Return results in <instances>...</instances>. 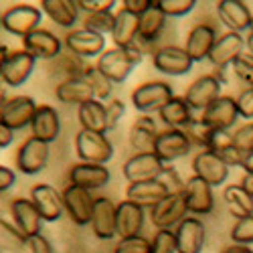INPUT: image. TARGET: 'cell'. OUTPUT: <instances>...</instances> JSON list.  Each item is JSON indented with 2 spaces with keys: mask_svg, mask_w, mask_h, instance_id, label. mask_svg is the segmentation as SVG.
<instances>
[{
  "mask_svg": "<svg viewBox=\"0 0 253 253\" xmlns=\"http://www.w3.org/2000/svg\"><path fill=\"white\" fill-rule=\"evenodd\" d=\"M152 63L160 73H166V75H186L195 65V61L186 53V49L176 45H166L158 49L152 55Z\"/></svg>",
  "mask_w": 253,
  "mask_h": 253,
  "instance_id": "cell-12",
  "label": "cell"
},
{
  "mask_svg": "<svg viewBox=\"0 0 253 253\" xmlns=\"http://www.w3.org/2000/svg\"><path fill=\"white\" fill-rule=\"evenodd\" d=\"M41 10H43L55 25L63 29H71L77 18H79V4L75 0H43L41 2Z\"/></svg>",
  "mask_w": 253,
  "mask_h": 253,
  "instance_id": "cell-32",
  "label": "cell"
},
{
  "mask_svg": "<svg viewBox=\"0 0 253 253\" xmlns=\"http://www.w3.org/2000/svg\"><path fill=\"white\" fill-rule=\"evenodd\" d=\"M221 253H253V249H251L249 245H239V243H233V245L225 247Z\"/></svg>",
  "mask_w": 253,
  "mask_h": 253,
  "instance_id": "cell-57",
  "label": "cell"
},
{
  "mask_svg": "<svg viewBox=\"0 0 253 253\" xmlns=\"http://www.w3.org/2000/svg\"><path fill=\"white\" fill-rule=\"evenodd\" d=\"M237 110L239 116L245 120H253V87H247L237 97Z\"/></svg>",
  "mask_w": 253,
  "mask_h": 253,
  "instance_id": "cell-49",
  "label": "cell"
},
{
  "mask_svg": "<svg viewBox=\"0 0 253 253\" xmlns=\"http://www.w3.org/2000/svg\"><path fill=\"white\" fill-rule=\"evenodd\" d=\"M144 51L138 45L132 47H114L97 57V69L112 83H124L130 77L136 65H140Z\"/></svg>",
  "mask_w": 253,
  "mask_h": 253,
  "instance_id": "cell-1",
  "label": "cell"
},
{
  "mask_svg": "<svg viewBox=\"0 0 253 253\" xmlns=\"http://www.w3.org/2000/svg\"><path fill=\"white\" fill-rule=\"evenodd\" d=\"M12 138H14V130H10L8 126L0 124V148H8V146L12 144Z\"/></svg>",
  "mask_w": 253,
  "mask_h": 253,
  "instance_id": "cell-56",
  "label": "cell"
},
{
  "mask_svg": "<svg viewBox=\"0 0 253 253\" xmlns=\"http://www.w3.org/2000/svg\"><path fill=\"white\" fill-rule=\"evenodd\" d=\"M217 156H221V160H223L229 168H233V166H243V162H245V156L235 148V144H233V146H229L227 150H223V152L217 154Z\"/></svg>",
  "mask_w": 253,
  "mask_h": 253,
  "instance_id": "cell-52",
  "label": "cell"
},
{
  "mask_svg": "<svg viewBox=\"0 0 253 253\" xmlns=\"http://www.w3.org/2000/svg\"><path fill=\"white\" fill-rule=\"evenodd\" d=\"M79 8L89 12H112L116 6V0H79Z\"/></svg>",
  "mask_w": 253,
  "mask_h": 253,
  "instance_id": "cell-50",
  "label": "cell"
},
{
  "mask_svg": "<svg viewBox=\"0 0 253 253\" xmlns=\"http://www.w3.org/2000/svg\"><path fill=\"white\" fill-rule=\"evenodd\" d=\"M166 27V14L158 8V4H154L150 10H146L140 16V37L138 41L146 45H152L154 41L162 35Z\"/></svg>",
  "mask_w": 253,
  "mask_h": 253,
  "instance_id": "cell-37",
  "label": "cell"
},
{
  "mask_svg": "<svg viewBox=\"0 0 253 253\" xmlns=\"http://www.w3.org/2000/svg\"><path fill=\"white\" fill-rule=\"evenodd\" d=\"M239 118L237 99L231 95H221L217 101H213L209 108L201 114V122H205L213 130H229L233 128Z\"/></svg>",
  "mask_w": 253,
  "mask_h": 253,
  "instance_id": "cell-13",
  "label": "cell"
},
{
  "mask_svg": "<svg viewBox=\"0 0 253 253\" xmlns=\"http://www.w3.org/2000/svg\"><path fill=\"white\" fill-rule=\"evenodd\" d=\"M91 229L97 239H114L118 235V207L108 197H97L93 205Z\"/></svg>",
  "mask_w": 253,
  "mask_h": 253,
  "instance_id": "cell-14",
  "label": "cell"
},
{
  "mask_svg": "<svg viewBox=\"0 0 253 253\" xmlns=\"http://www.w3.org/2000/svg\"><path fill=\"white\" fill-rule=\"evenodd\" d=\"M14 180H16V176H14V172L10 170V168L0 166V191H2V193L10 191L12 184H14Z\"/></svg>",
  "mask_w": 253,
  "mask_h": 253,
  "instance_id": "cell-55",
  "label": "cell"
},
{
  "mask_svg": "<svg viewBox=\"0 0 253 253\" xmlns=\"http://www.w3.org/2000/svg\"><path fill=\"white\" fill-rule=\"evenodd\" d=\"M176 251L178 253H201L207 237V229L201 219L186 217L180 225H176Z\"/></svg>",
  "mask_w": 253,
  "mask_h": 253,
  "instance_id": "cell-20",
  "label": "cell"
},
{
  "mask_svg": "<svg viewBox=\"0 0 253 253\" xmlns=\"http://www.w3.org/2000/svg\"><path fill=\"white\" fill-rule=\"evenodd\" d=\"M156 4L166 16H184L197 6V0H156Z\"/></svg>",
  "mask_w": 253,
  "mask_h": 253,
  "instance_id": "cell-42",
  "label": "cell"
},
{
  "mask_svg": "<svg viewBox=\"0 0 253 253\" xmlns=\"http://www.w3.org/2000/svg\"><path fill=\"white\" fill-rule=\"evenodd\" d=\"M193 144L188 140L184 130H174L168 128L164 132L158 134L156 142H154V154L162 160V162H172L178 158H184L188 152H191Z\"/></svg>",
  "mask_w": 253,
  "mask_h": 253,
  "instance_id": "cell-11",
  "label": "cell"
},
{
  "mask_svg": "<svg viewBox=\"0 0 253 253\" xmlns=\"http://www.w3.org/2000/svg\"><path fill=\"white\" fill-rule=\"evenodd\" d=\"M124 176L130 184L160 180L166 172V162H162L154 152H138L124 164Z\"/></svg>",
  "mask_w": 253,
  "mask_h": 253,
  "instance_id": "cell-4",
  "label": "cell"
},
{
  "mask_svg": "<svg viewBox=\"0 0 253 253\" xmlns=\"http://www.w3.org/2000/svg\"><path fill=\"white\" fill-rule=\"evenodd\" d=\"M172 97H174V91L166 81H148L132 91V103L142 114L160 112Z\"/></svg>",
  "mask_w": 253,
  "mask_h": 253,
  "instance_id": "cell-5",
  "label": "cell"
},
{
  "mask_svg": "<svg viewBox=\"0 0 253 253\" xmlns=\"http://www.w3.org/2000/svg\"><path fill=\"white\" fill-rule=\"evenodd\" d=\"M61 47V39L45 29H39L23 39V49L35 59H55L59 57Z\"/></svg>",
  "mask_w": 253,
  "mask_h": 253,
  "instance_id": "cell-26",
  "label": "cell"
},
{
  "mask_svg": "<svg viewBox=\"0 0 253 253\" xmlns=\"http://www.w3.org/2000/svg\"><path fill=\"white\" fill-rule=\"evenodd\" d=\"M140 37V16L122 8L116 14V25L112 31V39L116 47H132Z\"/></svg>",
  "mask_w": 253,
  "mask_h": 253,
  "instance_id": "cell-31",
  "label": "cell"
},
{
  "mask_svg": "<svg viewBox=\"0 0 253 253\" xmlns=\"http://www.w3.org/2000/svg\"><path fill=\"white\" fill-rule=\"evenodd\" d=\"M31 201L35 203L37 211L47 223H55L61 219L63 211H65V203H63V195L55 191V186L51 184H35L31 188Z\"/></svg>",
  "mask_w": 253,
  "mask_h": 253,
  "instance_id": "cell-15",
  "label": "cell"
},
{
  "mask_svg": "<svg viewBox=\"0 0 253 253\" xmlns=\"http://www.w3.org/2000/svg\"><path fill=\"white\" fill-rule=\"evenodd\" d=\"M221 97V79L215 75H203L188 85L184 99L193 110L205 112L213 101Z\"/></svg>",
  "mask_w": 253,
  "mask_h": 253,
  "instance_id": "cell-17",
  "label": "cell"
},
{
  "mask_svg": "<svg viewBox=\"0 0 253 253\" xmlns=\"http://www.w3.org/2000/svg\"><path fill=\"white\" fill-rule=\"evenodd\" d=\"M116 25V16L112 12H89L83 18V29H89L97 35L112 33Z\"/></svg>",
  "mask_w": 253,
  "mask_h": 253,
  "instance_id": "cell-38",
  "label": "cell"
},
{
  "mask_svg": "<svg viewBox=\"0 0 253 253\" xmlns=\"http://www.w3.org/2000/svg\"><path fill=\"white\" fill-rule=\"evenodd\" d=\"M154 4H156V0H124L122 2V6L126 10H130V12L138 14V16H142L146 10H150Z\"/></svg>",
  "mask_w": 253,
  "mask_h": 253,
  "instance_id": "cell-53",
  "label": "cell"
},
{
  "mask_svg": "<svg viewBox=\"0 0 253 253\" xmlns=\"http://www.w3.org/2000/svg\"><path fill=\"white\" fill-rule=\"evenodd\" d=\"M170 195L168 186L162 180H148V182H136L126 188V197L128 201L138 203L140 207H154L158 205L162 199H166Z\"/></svg>",
  "mask_w": 253,
  "mask_h": 253,
  "instance_id": "cell-30",
  "label": "cell"
},
{
  "mask_svg": "<svg viewBox=\"0 0 253 253\" xmlns=\"http://www.w3.org/2000/svg\"><path fill=\"white\" fill-rule=\"evenodd\" d=\"M217 31L215 27L211 25H195L191 29V33L186 35V43H184V49L186 53L191 55V59L197 63V61H203V59H209L211 51H213L215 43H217Z\"/></svg>",
  "mask_w": 253,
  "mask_h": 253,
  "instance_id": "cell-25",
  "label": "cell"
},
{
  "mask_svg": "<svg viewBox=\"0 0 253 253\" xmlns=\"http://www.w3.org/2000/svg\"><path fill=\"white\" fill-rule=\"evenodd\" d=\"M0 233H2V249L18 251V249L27 247V237L20 233L16 227H12L10 223H6V221L0 223Z\"/></svg>",
  "mask_w": 253,
  "mask_h": 253,
  "instance_id": "cell-40",
  "label": "cell"
},
{
  "mask_svg": "<svg viewBox=\"0 0 253 253\" xmlns=\"http://www.w3.org/2000/svg\"><path fill=\"white\" fill-rule=\"evenodd\" d=\"M105 110H108V128L114 130L116 126H118V122L126 114V105H124L122 99H112L108 105H105Z\"/></svg>",
  "mask_w": 253,
  "mask_h": 253,
  "instance_id": "cell-51",
  "label": "cell"
},
{
  "mask_svg": "<svg viewBox=\"0 0 253 253\" xmlns=\"http://www.w3.org/2000/svg\"><path fill=\"white\" fill-rule=\"evenodd\" d=\"M49 146L51 144L41 142L35 136L27 138L23 142V146L18 148V152H16V166H18V170L23 174H29V176L43 172V168L49 162V154H51Z\"/></svg>",
  "mask_w": 253,
  "mask_h": 253,
  "instance_id": "cell-9",
  "label": "cell"
},
{
  "mask_svg": "<svg viewBox=\"0 0 253 253\" xmlns=\"http://www.w3.org/2000/svg\"><path fill=\"white\" fill-rule=\"evenodd\" d=\"M85 77L89 79V83L93 85V91H95V99H108L112 95V87H114V83L105 77L97 67H87L85 71Z\"/></svg>",
  "mask_w": 253,
  "mask_h": 253,
  "instance_id": "cell-39",
  "label": "cell"
},
{
  "mask_svg": "<svg viewBox=\"0 0 253 253\" xmlns=\"http://www.w3.org/2000/svg\"><path fill=\"white\" fill-rule=\"evenodd\" d=\"M39 110L33 97L29 95H16L10 99H2V108H0V124L8 126L10 130H23L33 124V118Z\"/></svg>",
  "mask_w": 253,
  "mask_h": 253,
  "instance_id": "cell-7",
  "label": "cell"
},
{
  "mask_svg": "<svg viewBox=\"0 0 253 253\" xmlns=\"http://www.w3.org/2000/svg\"><path fill=\"white\" fill-rule=\"evenodd\" d=\"M241 186L245 188V193H249L253 197V172H245L241 178Z\"/></svg>",
  "mask_w": 253,
  "mask_h": 253,
  "instance_id": "cell-58",
  "label": "cell"
},
{
  "mask_svg": "<svg viewBox=\"0 0 253 253\" xmlns=\"http://www.w3.org/2000/svg\"><path fill=\"white\" fill-rule=\"evenodd\" d=\"M75 150L81 162L89 164H103L114 158V146L105 138V134L91 132V130H79L75 138Z\"/></svg>",
  "mask_w": 253,
  "mask_h": 253,
  "instance_id": "cell-2",
  "label": "cell"
},
{
  "mask_svg": "<svg viewBox=\"0 0 253 253\" xmlns=\"http://www.w3.org/2000/svg\"><path fill=\"white\" fill-rule=\"evenodd\" d=\"M150 251H152V241H148L142 235L120 239L114 249V253H150Z\"/></svg>",
  "mask_w": 253,
  "mask_h": 253,
  "instance_id": "cell-41",
  "label": "cell"
},
{
  "mask_svg": "<svg viewBox=\"0 0 253 253\" xmlns=\"http://www.w3.org/2000/svg\"><path fill=\"white\" fill-rule=\"evenodd\" d=\"M31 132L37 140L47 142V144H51L59 138L61 120H59V114L53 105H39V110L33 118V124H31Z\"/></svg>",
  "mask_w": 253,
  "mask_h": 253,
  "instance_id": "cell-28",
  "label": "cell"
},
{
  "mask_svg": "<svg viewBox=\"0 0 253 253\" xmlns=\"http://www.w3.org/2000/svg\"><path fill=\"white\" fill-rule=\"evenodd\" d=\"M245 39L241 37V33H225L217 39V43L213 47L209 55V61L213 63L215 67L219 69H227L229 65L233 67V63L239 55H243V49H245Z\"/></svg>",
  "mask_w": 253,
  "mask_h": 253,
  "instance_id": "cell-19",
  "label": "cell"
},
{
  "mask_svg": "<svg viewBox=\"0 0 253 253\" xmlns=\"http://www.w3.org/2000/svg\"><path fill=\"white\" fill-rule=\"evenodd\" d=\"M195 176H201L211 186H221L229 178V166L221 160V156L213 152H199L193 160Z\"/></svg>",
  "mask_w": 253,
  "mask_h": 253,
  "instance_id": "cell-23",
  "label": "cell"
},
{
  "mask_svg": "<svg viewBox=\"0 0 253 253\" xmlns=\"http://www.w3.org/2000/svg\"><path fill=\"white\" fill-rule=\"evenodd\" d=\"M63 203H65V211L75 225H91L93 205H95L91 191L69 184L65 191H63Z\"/></svg>",
  "mask_w": 253,
  "mask_h": 253,
  "instance_id": "cell-10",
  "label": "cell"
},
{
  "mask_svg": "<svg viewBox=\"0 0 253 253\" xmlns=\"http://www.w3.org/2000/svg\"><path fill=\"white\" fill-rule=\"evenodd\" d=\"M229 146H233V136H231L229 130H211V136L207 142V152L221 154Z\"/></svg>",
  "mask_w": 253,
  "mask_h": 253,
  "instance_id": "cell-47",
  "label": "cell"
},
{
  "mask_svg": "<svg viewBox=\"0 0 253 253\" xmlns=\"http://www.w3.org/2000/svg\"><path fill=\"white\" fill-rule=\"evenodd\" d=\"M55 95L61 103H69V105H83V103L95 99L93 85L89 83V79L85 75L61 81L57 85V89H55Z\"/></svg>",
  "mask_w": 253,
  "mask_h": 253,
  "instance_id": "cell-27",
  "label": "cell"
},
{
  "mask_svg": "<svg viewBox=\"0 0 253 253\" xmlns=\"http://www.w3.org/2000/svg\"><path fill=\"white\" fill-rule=\"evenodd\" d=\"M37 59L29 55L25 49L8 53V49L2 45V65H0V77L8 87H20L35 71Z\"/></svg>",
  "mask_w": 253,
  "mask_h": 253,
  "instance_id": "cell-3",
  "label": "cell"
},
{
  "mask_svg": "<svg viewBox=\"0 0 253 253\" xmlns=\"http://www.w3.org/2000/svg\"><path fill=\"white\" fill-rule=\"evenodd\" d=\"M158 114H160V120L174 130H186L188 124L193 122V108L186 103L184 97H178V95H174Z\"/></svg>",
  "mask_w": 253,
  "mask_h": 253,
  "instance_id": "cell-33",
  "label": "cell"
},
{
  "mask_svg": "<svg viewBox=\"0 0 253 253\" xmlns=\"http://www.w3.org/2000/svg\"><path fill=\"white\" fill-rule=\"evenodd\" d=\"M188 205L184 199V193H170L166 199H162L158 205L150 209V221L158 229H170L174 225H180L186 219Z\"/></svg>",
  "mask_w": 253,
  "mask_h": 253,
  "instance_id": "cell-8",
  "label": "cell"
},
{
  "mask_svg": "<svg viewBox=\"0 0 253 253\" xmlns=\"http://www.w3.org/2000/svg\"><path fill=\"white\" fill-rule=\"evenodd\" d=\"M251 33H253V23H251Z\"/></svg>",
  "mask_w": 253,
  "mask_h": 253,
  "instance_id": "cell-61",
  "label": "cell"
},
{
  "mask_svg": "<svg viewBox=\"0 0 253 253\" xmlns=\"http://www.w3.org/2000/svg\"><path fill=\"white\" fill-rule=\"evenodd\" d=\"M65 47L71 55H77L81 59L99 57L105 53V37L97 35L89 29H75L65 37Z\"/></svg>",
  "mask_w": 253,
  "mask_h": 253,
  "instance_id": "cell-16",
  "label": "cell"
},
{
  "mask_svg": "<svg viewBox=\"0 0 253 253\" xmlns=\"http://www.w3.org/2000/svg\"><path fill=\"white\" fill-rule=\"evenodd\" d=\"M184 199H186L188 211L195 215H209L215 209L213 186L201 176H191L184 182Z\"/></svg>",
  "mask_w": 253,
  "mask_h": 253,
  "instance_id": "cell-18",
  "label": "cell"
},
{
  "mask_svg": "<svg viewBox=\"0 0 253 253\" xmlns=\"http://www.w3.org/2000/svg\"><path fill=\"white\" fill-rule=\"evenodd\" d=\"M241 168H243L245 172H253V152L245 158V162H243V166H241Z\"/></svg>",
  "mask_w": 253,
  "mask_h": 253,
  "instance_id": "cell-59",
  "label": "cell"
},
{
  "mask_svg": "<svg viewBox=\"0 0 253 253\" xmlns=\"http://www.w3.org/2000/svg\"><path fill=\"white\" fill-rule=\"evenodd\" d=\"M233 73L245 83L247 87H253V55L243 53L233 63Z\"/></svg>",
  "mask_w": 253,
  "mask_h": 253,
  "instance_id": "cell-46",
  "label": "cell"
},
{
  "mask_svg": "<svg viewBox=\"0 0 253 253\" xmlns=\"http://www.w3.org/2000/svg\"><path fill=\"white\" fill-rule=\"evenodd\" d=\"M217 14L219 20L231 31V33H241V31H251L253 14L249 6L241 0H221L217 2Z\"/></svg>",
  "mask_w": 253,
  "mask_h": 253,
  "instance_id": "cell-22",
  "label": "cell"
},
{
  "mask_svg": "<svg viewBox=\"0 0 253 253\" xmlns=\"http://www.w3.org/2000/svg\"><path fill=\"white\" fill-rule=\"evenodd\" d=\"M225 203L229 213L237 217V219H245L253 215V197L249 193H245V188L241 184H229L225 186Z\"/></svg>",
  "mask_w": 253,
  "mask_h": 253,
  "instance_id": "cell-36",
  "label": "cell"
},
{
  "mask_svg": "<svg viewBox=\"0 0 253 253\" xmlns=\"http://www.w3.org/2000/svg\"><path fill=\"white\" fill-rule=\"evenodd\" d=\"M77 116L81 122V130H91V132H99V134H105L110 130L108 128V110H105V105L99 99L79 105Z\"/></svg>",
  "mask_w": 253,
  "mask_h": 253,
  "instance_id": "cell-34",
  "label": "cell"
},
{
  "mask_svg": "<svg viewBox=\"0 0 253 253\" xmlns=\"http://www.w3.org/2000/svg\"><path fill=\"white\" fill-rule=\"evenodd\" d=\"M144 227V207L134 201H122L118 205V235L120 239L136 237Z\"/></svg>",
  "mask_w": 253,
  "mask_h": 253,
  "instance_id": "cell-29",
  "label": "cell"
},
{
  "mask_svg": "<svg viewBox=\"0 0 253 253\" xmlns=\"http://www.w3.org/2000/svg\"><path fill=\"white\" fill-rule=\"evenodd\" d=\"M10 213L16 223V229L27 239L41 235V221H43V217H41V213L37 211V207L31 199H23V197L14 199L10 205Z\"/></svg>",
  "mask_w": 253,
  "mask_h": 253,
  "instance_id": "cell-21",
  "label": "cell"
},
{
  "mask_svg": "<svg viewBox=\"0 0 253 253\" xmlns=\"http://www.w3.org/2000/svg\"><path fill=\"white\" fill-rule=\"evenodd\" d=\"M27 249H29V253H53L51 243L43 235H37V237L27 239Z\"/></svg>",
  "mask_w": 253,
  "mask_h": 253,
  "instance_id": "cell-54",
  "label": "cell"
},
{
  "mask_svg": "<svg viewBox=\"0 0 253 253\" xmlns=\"http://www.w3.org/2000/svg\"><path fill=\"white\" fill-rule=\"evenodd\" d=\"M211 130H213V128H209L205 122L193 120L191 124H188V128H186L184 132H186L188 140H191V144H193V146H201V148H203L201 152H205V150H207L209 136H211Z\"/></svg>",
  "mask_w": 253,
  "mask_h": 253,
  "instance_id": "cell-43",
  "label": "cell"
},
{
  "mask_svg": "<svg viewBox=\"0 0 253 253\" xmlns=\"http://www.w3.org/2000/svg\"><path fill=\"white\" fill-rule=\"evenodd\" d=\"M69 182L87 191H95L110 182V170L103 164H89V162H79L73 164L69 170Z\"/></svg>",
  "mask_w": 253,
  "mask_h": 253,
  "instance_id": "cell-24",
  "label": "cell"
},
{
  "mask_svg": "<svg viewBox=\"0 0 253 253\" xmlns=\"http://www.w3.org/2000/svg\"><path fill=\"white\" fill-rule=\"evenodd\" d=\"M2 29L10 35L16 37H29L31 33L39 31L41 25V8L33 6V4H14L12 8H8L2 18Z\"/></svg>",
  "mask_w": 253,
  "mask_h": 253,
  "instance_id": "cell-6",
  "label": "cell"
},
{
  "mask_svg": "<svg viewBox=\"0 0 253 253\" xmlns=\"http://www.w3.org/2000/svg\"><path fill=\"white\" fill-rule=\"evenodd\" d=\"M158 130H156V122L150 116H142L134 122L132 132H130V142L136 150L140 152H152L154 150V142L158 138Z\"/></svg>",
  "mask_w": 253,
  "mask_h": 253,
  "instance_id": "cell-35",
  "label": "cell"
},
{
  "mask_svg": "<svg viewBox=\"0 0 253 253\" xmlns=\"http://www.w3.org/2000/svg\"><path fill=\"white\" fill-rule=\"evenodd\" d=\"M150 253H178L176 251V235L170 229H158V233L152 239Z\"/></svg>",
  "mask_w": 253,
  "mask_h": 253,
  "instance_id": "cell-44",
  "label": "cell"
},
{
  "mask_svg": "<svg viewBox=\"0 0 253 253\" xmlns=\"http://www.w3.org/2000/svg\"><path fill=\"white\" fill-rule=\"evenodd\" d=\"M245 45H247V51L253 55V33L249 31V35H247V39H245Z\"/></svg>",
  "mask_w": 253,
  "mask_h": 253,
  "instance_id": "cell-60",
  "label": "cell"
},
{
  "mask_svg": "<svg viewBox=\"0 0 253 253\" xmlns=\"http://www.w3.org/2000/svg\"><path fill=\"white\" fill-rule=\"evenodd\" d=\"M231 239L239 245L253 243V215L245 219H237V223L231 227Z\"/></svg>",
  "mask_w": 253,
  "mask_h": 253,
  "instance_id": "cell-45",
  "label": "cell"
},
{
  "mask_svg": "<svg viewBox=\"0 0 253 253\" xmlns=\"http://www.w3.org/2000/svg\"><path fill=\"white\" fill-rule=\"evenodd\" d=\"M233 144L235 148L247 158L253 152V124H245L233 134Z\"/></svg>",
  "mask_w": 253,
  "mask_h": 253,
  "instance_id": "cell-48",
  "label": "cell"
}]
</instances>
